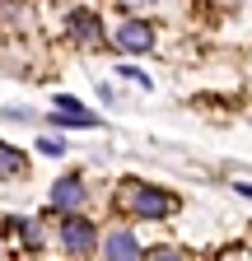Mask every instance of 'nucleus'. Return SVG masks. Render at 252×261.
<instances>
[{"instance_id":"1","label":"nucleus","mask_w":252,"mask_h":261,"mask_svg":"<svg viewBox=\"0 0 252 261\" xmlns=\"http://www.w3.org/2000/svg\"><path fill=\"white\" fill-rule=\"evenodd\" d=\"M121 205L131 210V215H140V219H164L173 210V201L159 187H140V182H126L121 187Z\"/></svg>"},{"instance_id":"2","label":"nucleus","mask_w":252,"mask_h":261,"mask_svg":"<svg viewBox=\"0 0 252 261\" xmlns=\"http://www.w3.org/2000/svg\"><path fill=\"white\" fill-rule=\"evenodd\" d=\"M61 247H66L70 256H89V252H93V224L70 215L66 224H61Z\"/></svg>"},{"instance_id":"3","label":"nucleus","mask_w":252,"mask_h":261,"mask_svg":"<svg viewBox=\"0 0 252 261\" xmlns=\"http://www.w3.org/2000/svg\"><path fill=\"white\" fill-rule=\"evenodd\" d=\"M103 252H108V261H140V243H136L131 228H112Z\"/></svg>"},{"instance_id":"4","label":"nucleus","mask_w":252,"mask_h":261,"mask_svg":"<svg viewBox=\"0 0 252 261\" xmlns=\"http://www.w3.org/2000/svg\"><path fill=\"white\" fill-rule=\"evenodd\" d=\"M52 205L56 210H80L84 205V182L70 173V177H61L56 187H52Z\"/></svg>"},{"instance_id":"5","label":"nucleus","mask_w":252,"mask_h":261,"mask_svg":"<svg viewBox=\"0 0 252 261\" xmlns=\"http://www.w3.org/2000/svg\"><path fill=\"white\" fill-rule=\"evenodd\" d=\"M117 47H126V51H149L154 47V28L149 23H121Z\"/></svg>"},{"instance_id":"6","label":"nucleus","mask_w":252,"mask_h":261,"mask_svg":"<svg viewBox=\"0 0 252 261\" xmlns=\"http://www.w3.org/2000/svg\"><path fill=\"white\" fill-rule=\"evenodd\" d=\"M66 33H75L80 42H98V19H93L89 10H75V14L66 19Z\"/></svg>"},{"instance_id":"7","label":"nucleus","mask_w":252,"mask_h":261,"mask_svg":"<svg viewBox=\"0 0 252 261\" xmlns=\"http://www.w3.org/2000/svg\"><path fill=\"white\" fill-rule=\"evenodd\" d=\"M28 168V159L14 149V145H0V177H19Z\"/></svg>"},{"instance_id":"8","label":"nucleus","mask_w":252,"mask_h":261,"mask_svg":"<svg viewBox=\"0 0 252 261\" xmlns=\"http://www.w3.org/2000/svg\"><path fill=\"white\" fill-rule=\"evenodd\" d=\"M149 261H187V256L173 252V247H159V252H149Z\"/></svg>"},{"instance_id":"9","label":"nucleus","mask_w":252,"mask_h":261,"mask_svg":"<svg viewBox=\"0 0 252 261\" xmlns=\"http://www.w3.org/2000/svg\"><path fill=\"white\" fill-rule=\"evenodd\" d=\"M38 149H42V154H66V145L52 140V136H47V140H38Z\"/></svg>"},{"instance_id":"10","label":"nucleus","mask_w":252,"mask_h":261,"mask_svg":"<svg viewBox=\"0 0 252 261\" xmlns=\"http://www.w3.org/2000/svg\"><path fill=\"white\" fill-rule=\"evenodd\" d=\"M234 191H238V196H247V201H252V182H238Z\"/></svg>"},{"instance_id":"11","label":"nucleus","mask_w":252,"mask_h":261,"mask_svg":"<svg viewBox=\"0 0 252 261\" xmlns=\"http://www.w3.org/2000/svg\"><path fill=\"white\" fill-rule=\"evenodd\" d=\"M0 261H10V256H5V252H0Z\"/></svg>"}]
</instances>
